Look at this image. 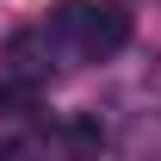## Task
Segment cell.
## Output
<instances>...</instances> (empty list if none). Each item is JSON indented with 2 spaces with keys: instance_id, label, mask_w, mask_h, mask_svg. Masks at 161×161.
I'll return each instance as SVG.
<instances>
[{
  "instance_id": "obj_1",
  "label": "cell",
  "mask_w": 161,
  "mask_h": 161,
  "mask_svg": "<svg viewBox=\"0 0 161 161\" xmlns=\"http://www.w3.org/2000/svg\"><path fill=\"white\" fill-rule=\"evenodd\" d=\"M124 43H130V6H118V0L93 6V13H87V31H80V50H87V56H112Z\"/></svg>"
},
{
  "instance_id": "obj_2",
  "label": "cell",
  "mask_w": 161,
  "mask_h": 161,
  "mask_svg": "<svg viewBox=\"0 0 161 161\" xmlns=\"http://www.w3.org/2000/svg\"><path fill=\"white\" fill-rule=\"evenodd\" d=\"M0 112L6 118H31L37 112V80L31 75H6L0 80Z\"/></svg>"
},
{
  "instance_id": "obj_3",
  "label": "cell",
  "mask_w": 161,
  "mask_h": 161,
  "mask_svg": "<svg viewBox=\"0 0 161 161\" xmlns=\"http://www.w3.org/2000/svg\"><path fill=\"white\" fill-rule=\"evenodd\" d=\"M87 13H93L87 0H62L56 13H50V31H56V37H80V31H87Z\"/></svg>"
},
{
  "instance_id": "obj_4",
  "label": "cell",
  "mask_w": 161,
  "mask_h": 161,
  "mask_svg": "<svg viewBox=\"0 0 161 161\" xmlns=\"http://www.w3.org/2000/svg\"><path fill=\"white\" fill-rule=\"evenodd\" d=\"M68 136H75L80 149H99V142H105V130H99L93 118H75V124H68Z\"/></svg>"
}]
</instances>
